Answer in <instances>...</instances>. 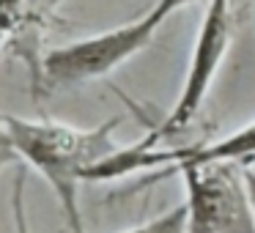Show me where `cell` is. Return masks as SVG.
Returning a JSON list of instances; mask_svg holds the SVG:
<instances>
[{
	"label": "cell",
	"instance_id": "obj_8",
	"mask_svg": "<svg viewBox=\"0 0 255 233\" xmlns=\"http://www.w3.org/2000/svg\"><path fill=\"white\" fill-rule=\"evenodd\" d=\"M192 3H195V0H156L154 6L148 8V14H151V17H154L159 25H162L167 17H170V14L181 11L184 6H192Z\"/></svg>",
	"mask_w": 255,
	"mask_h": 233
},
{
	"label": "cell",
	"instance_id": "obj_5",
	"mask_svg": "<svg viewBox=\"0 0 255 233\" xmlns=\"http://www.w3.org/2000/svg\"><path fill=\"white\" fill-rule=\"evenodd\" d=\"M187 159H231L242 162V165H253L255 162V121H250L247 126L236 129V132L225 134V137L214 140V143H200V145H176L170 148V159L167 167Z\"/></svg>",
	"mask_w": 255,
	"mask_h": 233
},
{
	"label": "cell",
	"instance_id": "obj_10",
	"mask_svg": "<svg viewBox=\"0 0 255 233\" xmlns=\"http://www.w3.org/2000/svg\"><path fill=\"white\" fill-rule=\"evenodd\" d=\"M244 176H247V187H250V195H253V206H255V170H253V165L244 167Z\"/></svg>",
	"mask_w": 255,
	"mask_h": 233
},
{
	"label": "cell",
	"instance_id": "obj_9",
	"mask_svg": "<svg viewBox=\"0 0 255 233\" xmlns=\"http://www.w3.org/2000/svg\"><path fill=\"white\" fill-rule=\"evenodd\" d=\"M11 162H19V156H17V151H14L11 137H8L3 121H0V170H3V167H8Z\"/></svg>",
	"mask_w": 255,
	"mask_h": 233
},
{
	"label": "cell",
	"instance_id": "obj_6",
	"mask_svg": "<svg viewBox=\"0 0 255 233\" xmlns=\"http://www.w3.org/2000/svg\"><path fill=\"white\" fill-rule=\"evenodd\" d=\"M124 233H187V206H176V209L165 211V214L154 217V220L134 225Z\"/></svg>",
	"mask_w": 255,
	"mask_h": 233
},
{
	"label": "cell",
	"instance_id": "obj_2",
	"mask_svg": "<svg viewBox=\"0 0 255 233\" xmlns=\"http://www.w3.org/2000/svg\"><path fill=\"white\" fill-rule=\"evenodd\" d=\"M244 167L231 159H187L170 167L187 192V233H255Z\"/></svg>",
	"mask_w": 255,
	"mask_h": 233
},
{
	"label": "cell",
	"instance_id": "obj_3",
	"mask_svg": "<svg viewBox=\"0 0 255 233\" xmlns=\"http://www.w3.org/2000/svg\"><path fill=\"white\" fill-rule=\"evenodd\" d=\"M156 30H159V22L145 11L143 17L132 19L127 25H118V28L105 30V33L50 50L47 55H41L36 85L55 91L107 77L118 66L140 55L154 41Z\"/></svg>",
	"mask_w": 255,
	"mask_h": 233
},
{
	"label": "cell",
	"instance_id": "obj_4",
	"mask_svg": "<svg viewBox=\"0 0 255 233\" xmlns=\"http://www.w3.org/2000/svg\"><path fill=\"white\" fill-rule=\"evenodd\" d=\"M233 41V0H209V6L203 11V19L198 25V36L192 44V55H189L187 77L178 91V99L173 110L165 116V121L154 129V134L165 143L167 137H176L189 123L198 118L203 110L209 91L217 80L222 61H225L228 50Z\"/></svg>",
	"mask_w": 255,
	"mask_h": 233
},
{
	"label": "cell",
	"instance_id": "obj_1",
	"mask_svg": "<svg viewBox=\"0 0 255 233\" xmlns=\"http://www.w3.org/2000/svg\"><path fill=\"white\" fill-rule=\"evenodd\" d=\"M11 145L25 167L41 173L61 203L63 220L72 233H85L80 214V184L91 167L113 156L121 145L116 143L118 118L102 126L80 129L61 121H30L17 116H0Z\"/></svg>",
	"mask_w": 255,
	"mask_h": 233
},
{
	"label": "cell",
	"instance_id": "obj_7",
	"mask_svg": "<svg viewBox=\"0 0 255 233\" xmlns=\"http://www.w3.org/2000/svg\"><path fill=\"white\" fill-rule=\"evenodd\" d=\"M25 181H28V167L19 162L17 176H14V189H11V214H14V228L17 233H33L28 220V203H25Z\"/></svg>",
	"mask_w": 255,
	"mask_h": 233
}]
</instances>
